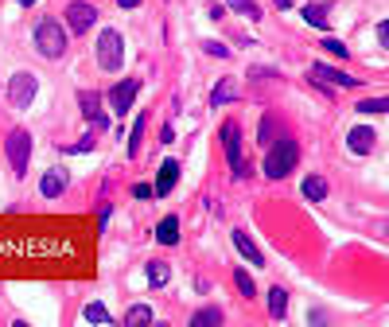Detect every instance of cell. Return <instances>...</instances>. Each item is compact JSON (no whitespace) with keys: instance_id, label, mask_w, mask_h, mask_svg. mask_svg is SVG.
<instances>
[{"instance_id":"cell-1","label":"cell","mask_w":389,"mask_h":327,"mask_svg":"<svg viewBox=\"0 0 389 327\" xmlns=\"http://www.w3.org/2000/svg\"><path fill=\"white\" fill-rule=\"evenodd\" d=\"M296 164H300V144L292 141V137H281V141L269 144V152L261 160V172L269 175V179H284L288 172H296Z\"/></svg>"},{"instance_id":"cell-2","label":"cell","mask_w":389,"mask_h":327,"mask_svg":"<svg viewBox=\"0 0 389 327\" xmlns=\"http://www.w3.org/2000/svg\"><path fill=\"white\" fill-rule=\"evenodd\" d=\"M35 51L43 59H63L66 51V28L59 20H39L35 23Z\"/></svg>"},{"instance_id":"cell-3","label":"cell","mask_w":389,"mask_h":327,"mask_svg":"<svg viewBox=\"0 0 389 327\" xmlns=\"http://www.w3.org/2000/svg\"><path fill=\"white\" fill-rule=\"evenodd\" d=\"M308 78H312L315 86H319V94H331V86H339V90H358V86H362L355 75L335 70V66H327V63H315L312 70H308Z\"/></svg>"},{"instance_id":"cell-4","label":"cell","mask_w":389,"mask_h":327,"mask_svg":"<svg viewBox=\"0 0 389 327\" xmlns=\"http://www.w3.org/2000/svg\"><path fill=\"white\" fill-rule=\"evenodd\" d=\"M97 63H101V70H121V63H125V43H121V32H113V28H106V32L97 35Z\"/></svg>"},{"instance_id":"cell-5","label":"cell","mask_w":389,"mask_h":327,"mask_svg":"<svg viewBox=\"0 0 389 327\" xmlns=\"http://www.w3.org/2000/svg\"><path fill=\"white\" fill-rule=\"evenodd\" d=\"M4 156H8L12 175L28 172V156H32V137H28V129H12L8 132V141H4Z\"/></svg>"},{"instance_id":"cell-6","label":"cell","mask_w":389,"mask_h":327,"mask_svg":"<svg viewBox=\"0 0 389 327\" xmlns=\"http://www.w3.org/2000/svg\"><path fill=\"white\" fill-rule=\"evenodd\" d=\"M63 20H66V32L70 35H82V32H90V28L97 23V8L94 4H86V0H70L66 12H63Z\"/></svg>"},{"instance_id":"cell-7","label":"cell","mask_w":389,"mask_h":327,"mask_svg":"<svg viewBox=\"0 0 389 327\" xmlns=\"http://www.w3.org/2000/svg\"><path fill=\"white\" fill-rule=\"evenodd\" d=\"M222 144H226V156H230V168L238 179L249 175V164H246V148H241V129L238 125H222Z\"/></svg>"},{"instance_id":"cell-8","label":"cell","mask_w":389,"mask_h":327,"mask_svg":"<svg viewBox=\"0 0 389 327\" xmlns=\"http://www.w3.org/2000/svg\"><path fill=\"white\" fill-rule=\"evenodd\" d=\"M35 94H39V82H35L32 75H16V78H8V101H12L16 109H28Z\"/></svg>"},{"instance_id":"cell-9","label":"cell","mask_w":389,"mask_h":327,"mask_svg":"<svg viewBox=\"0 0 389 327\" xmlns=\"http://www.w3.org/2000/svg\"><path fill=\"white\" fill-rule=\"evenodd\" d=\"M137 90H141V82H137V78H125V82H117V86L109 90V106H113V113H129L132 98H137Z\"/></svg>"},{"instance_id":"cell-10","label":"cell","mask_w":389,"mask_h":327,"mask_svg":"<svg viewBox=\"0 0 389 327\" xmlns=\"http://www.w3.org/2000/svg\"><path fill=\"white\" fill-rule=\"evenodd\" d=\"M374 129L370 125H355V129L346 132V148H350V156H370L374 152Z\"/></svg>"},{"instance_id":"cell-11","label":"cell","mask_w":389,"mask_h":327,"mask_svg":"<svg viewBox=\"0 0 389 327\" xmlns=\"http://www.w3.org/2000/svg\"><path fill=\"white\" fill-rule=\"evenodd\" d=\"M78 109H82V117H86L90 125H101V129L109 125V117L101 113V98H97L94 90H82V94H78Z\"/></svg>"},{"instance_id":"cell-12","label":"cell","mask_w":389,"mask_h":327,"mask_svg":"<svg viewBox=\"0 0 389 327\" xmlns=\"http://www.w3.org/2000/svg\"><path fill=\"white\" fill-rule=\"evenodd\" d=\"M175 184H179V164L163 160L160 164V175H156V184H152V191L163 199V195H172V191H175Z\"/></svg>"},{"instance_id":"cell-13","label":"cell","mask_w":389,"mask_h":327,"mask_svg":"<svg viewBox=\"0 0 389 327\" xmlns=\"http://www.w3.org/2000/svg\"><path fill=\"white\" fill-rule=\"evenodd\" d=\"M234 246H238V250H241V257H246L249 265H257V269H261V265H265V253L257 250V241L249 238L246 230H234Z\"/></svg>"},{"instance_id":"cell-14","label":"cell","mask_w":389,"mask_h":327,"mask_svg":"<svg viewBox=\"0 0 389 327\" xmlns=\"http://www.w3.org/2000/svg\"><path fill=\"white\" fill-rule=\"evenodd\" d=\"M66 184H70V175H66L63 168H51V172L43 175V184H39V187H43L47 199H59V195L66 191Z\"/></svg>"},{"instance_id":"cell-15","label":"cell","mask_w":389,"mask_h":327,"mask_svg":"<svg viewBox=\"0 0 389 327\" xmlns=\"http://www.w3.org/2000/svg\"><path fill=\"white\" fill-rule=\"evenodd\" d=\"M234 98H238V86H234L230 78H222V82H215V94H210V106H215V109H222L226 101H234Z\"/></svg>"},{"instance_id":"cell-16","label":"cell","mask_w":389,"mask_h":327,"mask_svg":"<svg viewBox=\"0 0 389 327\" xmlns=\"http://www.w3.org/2000/svg\"><path fill=\"white\" fill-rule=\"evenodd\" d=\"M156 238H160L163 246H175V241H179V218H175V215H163V222L156 226Z\"/></svg>"},{"instance_id":"cell-17","label":"cell","mask_w":389,"mask_h":327,"mask_svg":"<svg viewBox=\"0 0 389 327\" xmlns=\"http://www.w3.org/2000/svg\"><path fill=\"white\" fill-rule=\"evenodd\" d=\"M269 316L272 319H284V316H288V288H281V284L269 293Z\"/></svg>"},{"instance_id":"cell-18","label":"cell","mask_w":389,"mask_h":327,"mask_svg":"<svg viewBox=\"0 0 389 327\" xmlns=\"http://www.w3.org/2000/svg\"><path fill=\"white\" fill-rule=\"evenodd\" d=\"M218 324H226V312H218V308H203L191 316V327H218Z\"/></svg>"},{"instance_id":"cell-19","label":"cell","mask_w":389,"mask_h":327,"mask_svg":"<svg viewBox=\"0 0 389 327\" xmlns=\"http://www.w3.org/2000/svg\"><path fill=\"white\" fill-rule=\"evenodd\" d=\"M303 195L312 199V203H323V199H327V179H319V175H308V179H303Z\"/></svg>"},{"instance_id":"cell-20","label":"cell","mask_w":389,"mask_h":327,"mask_svg":"<svg viewBox=\"0 0 389 327\" xmlns=\"http://www.w3.org/2000/svg\"><path fill=\"white\" fill-rule=\"evenodd\" d=\"M144 272H148V284H152V288H163V284H168V277H172V269H168L163 261H148V269H144Z\"/></svg>"},{"instance_id":"cell-21","label":"cell","mask_w":389,"mask_h":327,"mask_svg":"<svg viewBox=\"0 0 389 327\" xmlns=\"http://www.w3.org/2000/svg\"><path fill=\"white\" fill-rule=\"evenodd\" d=\"M125 324H137V327H144V324H156V316H152V308L148 304H132L129 308V316H125Z\"/></svg>"},{"instance_id":"cell-22","label":"cell","mask_w":389,"mask_h":327,"mask_svg":"<svg viewBox=\"0 0 389 327\" xmlns=\"http://www.w3.org/2000/svg\"><path fill=\"white\" fill-rule=\"evenodd\" d=\"M82 316H86V324H113V316H109L106 312V304H86V312H82Z\"/></svg>"},{"instance_id":"cell-23","label":"cell","mask_w":389,"mask_h":327,"mask_svg":"<svg viewBox=\"0 0 389 327\" xmlns=\"http://www.w3.org/2000/svg\"><path fill=\"white\" fill-rule=\"evenodd\" d=\"M355 109L358 113H389V98H362Z\"/></svg>"},{"instance_id":"cell-24","label":"cell","mask_w":389,"mask_h":327,"mask_svg":"<svg viewBox=\"0 0 389 327\" xmlns=\"http://www.w3.org/2000/svg\"><path fill=\"white\" fill-rule=\"evenodd\" d=\"M303 20L312 23V28H319V32H327V8H319V4L303 8Z\"/></svg>"},{"instance_id":"cell-25","label":"cell","mask_w":389,"mask_h":327,"mask_svg":"<svg viewBox=\"0 0 389 327\" xmlns=\"http://www.w3.org/2000/svg\"><path fill=\"white\" fill-rule=\"evenodd\" d=\"M234 12H241V16H249V20H261V8L253 4V0H226Z\"/></svg>"},{"instance_id":"cell-26","label":"cell","mask_w":389,"mask_h":327,"mask_svg":"<svg viewBox=\"0 0 389 327\" xmlns=\"http://www.w3.org/2000/svg\"><path fill=\"white\" fill-rule=\"evenodd\" d=\"M234 284H238V293H241V296H253V293H257V284L249 281V272H246V269H234Z\"/></svg>"},{"instance_id":"cell-27","label":"cell","mask_w":389,"mask_h":327,"mask_svg":"<svg viewBox=\"0 0 389 327\" xmlns=\"http://www.w3.org/2000/svg\"><path fill=\"white\" fill-rule=\"evenodd\" d=\"M272 137H277V117L269 113V117H265V125H261V132H257V141L265 144V148H269V144H272Z\"/></svg>"},{"instance_id":"cell-28","label":"cell","mask_w":389,"mask_h":327,"mask_svg":"<svg viewBox=\"0 0 389 327\" xmlns=\"http://www.w3.org/2000/svg\"><path fill=\"white\" fill-rule=\"evenodd\" d=\"M144 121H148V117L141 113V117H137V125H132V132H129V152H137V148H141V129H144Z\"/></svg>"},{"instance_id":"cell-29","label":"cell","mask_w":389,"mask_h":327,"mask_svg":"<svg viewBox=\"0 0 389 327\" xmlns=\"http://www.w3.org/2000/svg\"><path fill=\"white\" fill-rule=\"evenodd\" d=\"M323 51H327V54H335V59H346V54H350L343 43H339V39H323Z\"/></svg>"},{"instance_id":"cell-30","label":"cell","mask_w":389,"mask_h":327,"mask_svg":"<svg viewBox=\"0 0 389 327\" xmlns=\"http://www.w3.org/2000/svg\"><path fill=\"white\" fill-rule=\"evenodd\" d=\"M203 51H206V54H215V59H226V54H230V51H226V43H215V39H206Z\"/></svg>"},{"instance_id":"cell-31","label":"cell","mask_w":389,"mask_h":327,"mask_svg":"<svg viewBox=\"0 0 389 327\" xmlns=\"http://www.w3.org/2000/svg\"><path fill=\"white\" fill-rule=\"evenodd\" d=\"M90 148H94V137H82V141H78V144H70L66 152H90Z\"/></svg>"},{"instance_id":"cell-32","label":"cell","mask_w":389,"mask_h":327,"mask_svg":"<svg viewBox=\"0 0 389 327\" xmlns=\"http://www.w3.org/2000/svg\"><path fill=\"white\" fill-rule=\"evenodd\" d=\"M132 195H137V199H152L156 191H152V184H137V187H132Z\"/></svg>"},{"instance_id":"cell-33","label":"cell","mask_w":389,"mask_h":327,"mask_svg":"<svg viewBox=\"0 0 389 327\" xmlns=\"http://www.w3.org/2000/svg\"><path fill=\"white\" fill-rule=\"evenodd\" d=\"M109 215H113V207H101V210H97V230L109 226Z\"/></svg>"},{"instance_id":"cell-34","label":"cell","mask_w":389,"mask_h":327,"mask_svg":"<svg viewBox=\"0 0 389 327\" xmlns=\"http://www.w3.org/2000/svg\"><path fill=\"white\" fill-rule=\"evenodd\" d=\"M378 39H381V47L389 51V20H386V23H378Z\"/></svg>"},{"instance_id":"cell-35","label":"cell","mask_w":389,"mask_h":327,"mask_svg":"<svg viewBox=\"0 0 389 327\" xmlns=\"http://www.w3.org/2000/svg\"><path fill=\"white\" fill-rule=\"evenodd\" d=\"M121 8H137V4H141V0H117Z\"/></svg>"},{"instance_id":"cell-36","label":"cell","mask_w":389,"mask_h":327,"mask_svg":"<svg viewBox=\"0 0 389 327\" xmlns=\"http://www.w3.org/2000/svg\"><path fill=\"white\" fill-rule=\"evenodd\" d=\"M272 4H277V8H288V4H292V0H272Z\"/></svg>"},{"instance_id":"cell-37","label":"cell","mask_w":389,"mask_h":327,"mask_svg":"<svg viewBox=\"0 0 389 327\" xmlns=\"http://www.w3.org/2000/svg\"><path fill=\"white\" fill-rule=\"evenodd\" d=\"M16 4H23V8H28V4H35V0H16Z\"/></svg>"}]
</instances>
